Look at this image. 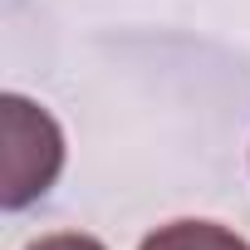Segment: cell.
I'll use <instances>...</instances> for the list:
<instances>
[{"mask_svg": "<svg viewBox=\"0 0 250 250\" xmlns=\"http://www.w3.org/2000/svg\"><path fill=\"white\" fill-rule=\"evenodd\" d=\"M0 128H5V182H0V206L20 211V206L40 201L59 182L64 133H59V123L40 103H30L20 93L0 98Z\"/></svg>", "mask_w": 250, "mask_h": 250, "instance_id": "cell-1", "label": "cell"}, {"mask_svg": "<svg viewBox=\"0 0 250 250\" xmlns=\"http://www.w3.org/2000/svg\"><path fill=\"white\" fill-rule=\"evenodd\" d=\"M25 250H108V245L93 240V235H79V230H59V235H40V240H30Z\"/></svg>", "mask_w": 250, "mask_h": 250, "instance_id": "cell-3", "label": "cell"}, {"mask_svg": "<svg viewBox=\"0 0 250 250\" xmlns=\"http://www.w3.org/2000/svg\"><path fill=\"white\" fill-rule=\"evenodd\" d=\"M138 250H250V240L221 221H172L157 226Z\"/></svg>", "mask_w": 250, "mask_h": 250, "instance_id": "cell-2", "label": "cell"}]
</instances>
